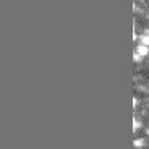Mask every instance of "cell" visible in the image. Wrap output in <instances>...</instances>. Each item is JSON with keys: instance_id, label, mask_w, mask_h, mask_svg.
Returning a JSON list of instances; mask_svg holds the SVG:
<instances>
[{"instance_id": "6da1fadb", "label": "cell", "mask_w": 149, "mask_h": 149, "mask_svg": "<svg viewBox=\"0 0 149 149\" xmlns=\"http://www.w3.org/2000/svg\"><path fill=\"white\" fill-rule=\"evenodd\" d=\"M136 52L139 54L141 57H146L149 54V45H144V44H139L138 47H136Z\"/></svg>"}, {"instance_id": "7a4b0ae2", "label": "cell", "mask_w": 149, "mask_h": 149, "mask_svg": "<svg viewBox=\"0 0 149 149\" xmlns=\"http://www.w3.org/2000/svg\"><path fill=\"white\" fill-rule=\"evenodd\" d=\"M141 44L149 45V34H144V36H141Z\"/></svg>"}, {"instance_id": "3957f363", "label": "cell", "mask_w": 149, "mask_h": 149, "mask_svg": "<svg viewBox=\"0 0 149 149\" xmlns=\"http://www.w3.org/2000/svg\"><path fill=\"white\" fill-rule=\"evenodd\" d=\"M133 144L136 146V148H143V146H144V139H136Z\"/></svg>"}, {"instance_id": "277c9868", "label": "cell", "mask_w": 149, "mask_h": 149, "mask_svg": "<svg viewBox=\"0 0 149 149\" xmlns=\"http://www.w3.org/2000/svg\"><path fill=\"white\" fill-rule=\"evenodd\" d=\"M133 130H134V131L139 130V120H138V118H134V120H133Z\"/></svg>"}]
</instances>
